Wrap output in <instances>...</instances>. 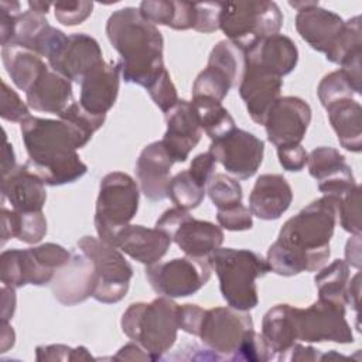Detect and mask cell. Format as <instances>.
<instances>
[{
  "instance_id": "obj_1",
  "label": "cell",
  "mask_w": 362,
  "mask_h": 362,
  "mask_svg": "<svg viewBox=\"0 0 362 362\" xmlns=\"http://www.w3.org/2000/svg\"><path fill=\"white\" fill-rule=\"evenodd\" d=\"M337 215V198L324 195L286 221L267 250L270 270L280 276L318 270L329 257Z\"/></svg>"
},
{
  "instance_id": "obj_2",
  "label": "cell",
  "mask_w": 362,
  "mask_h": 362,
  "mask_svg": "<svg viewBox=\"0 0 362 362\" xmlns=\"http://www.w3.org/2000/svg\"><path fill=\"white\" fill-rule=\"evenodd\" d=\"M20 130L28 154L25 164L42 178L45 185L69 184L88 171L76 150L92 136L75 124L62 119L28 116L20 123Z\"/></svg>"
},
{
  "instance_id": "obj_3",
  "label": "cell",
  "mask_w": 362,
  "mask_h": 362,
  "mask_svg": "<svg viewBox=\"0 0 362 362\" xmlns=\"http://www.w3.org/2000/svg\"><path fill=\"white\" fill-rule=\"evenodd\" d=\"M112 47L120 54V74L126 82L150 89L167 72L163 62V35L139 8L116 10L106 23Z\"/></svg>"
},
{
  "instance_id": "obj_4",
  "label": "cell",
  "mask_w": 362,
  "mask_h": 362,
  "mask_svg": "<svg viewBox=\"0 0 362 362\" xmlns=\"http://www.w3.org/2000/svg\"><path fill=\"white\" fill-rule=\"evenodd\" d=\"M290 6L298 11L296 28L301 38L361 83V17L344 21L337 13L320 7L318 1H290Z\"/></svg>"
},
{
  "instance_id": "obj_5",
  "label": "cell",
  "mask_w": 362,
  "mask_h": 362,
  "mask_svg": "<svg viewBox=\"0 0 362 362\" xmlns=\"http://www.w3.org/2000/svg\"><path fill=\"white\" fill-rule=\"evenodd\" d=\"M219 279V288L229 307L249 311L259 303L256 279L270 272L269 263L249 249L218 247L208 256Z\"/></svg>"
},
{
  "instance_id": "obj_6",
  "label": "cell",
  "mask_w": 362,
  "mask_h": 362,
  "mask_svg": "<svg viewBox=\"0 0 362 362\" xmlns=\"http://www.w3.org/2000/svg\"><path fill=\"white\" fill-rule=\"evenodd\" d=\"M180 305L168 297L150 303H134L123 313L122 329L139 344L153 361L163 358L177 339Z\"/></svg>"
},
{
  "instance_id": "obj_7",
  "label": "cell",
  "mask_w": 362,
  "mask_h": 362,
  "mask_svg": "<svg viewBox=\"0 0 362 362\" xmlns=\"http://www.w3.org/2000/svg\"><path fill=\"white\" fill-rule=\"evenodd\" d=\"M72 255L57 243H44L28 249L4 250L0 257V279L4 286H44L52 281L55 272L66 266Z\"/></svg>"
},
{
  "instance_id": "obj_8",
  "label": "cell",
  "mask_w": 362,
  "mask_h": 362,
  "mask_svg": "<svg viewBox=\"0 0 362 362\" xmlns=\"http://www.w3.org/2000/svg\"><path fill=\"white\" fill-rule=\"evenodd\" d=\"M139 208L136 181L120 171L106 174L99 187L95 211V228L102 242L112 245L116 233L133 219Z\"/></svg>"
},
{
  "instance_id": "obj_9",
  "label": "cell",
  "mask_w": 362,
  "mask_h": 362,
  "mask_svg": "<svg viewBox=\"0 0 362 362\" xmlns=\"http://www.w3.org/2000/svg\"><path fill=\"white\" fill-rule=\"evenodd\" d=\"M283 14L274 1L221 3L219 28L242 49L260 38L279 34Z\"/></svg>"
},
{
  "instance_id": "obj_10",
  "label": "cell",
  "mask_w": 362,
  "mask_h": 362,
  "mask_svg": "<svg viewBox=\"0 0 362 362\" xmlns=\"http://www.w3.org/2000/svg\"><path fill=\"white\" fill-rule=\"evenodd\" d=\"M79 250L86 255L95 269V288L92 297L105 304L120 301L130 286L133 269L117 247L93 236H83L78 240Z\"/></svg>"
},
{
  "instance_id": "obj_11",
  "label": "cell",
  "mask_w": 362,
  "mask_h": 362,
  "mask_svg": "<svg viewBox=\"0 0 362 362\" xmlns=\"http://www.w3.org/2000/svg\"><path fill=\"white\" fill-rule=\"evenodd\" d=\"M245 68V49L229 40L219 41L209 54L206 68L192 85V98L222 102L230 88L239 86Z\"/></svg>"
},
{
  "instance_id": "obj_12",
  "label": "cell",
  "mask_w": 362,
  "mask_h": 362,
  "mask_svg": "<svg viewBox=\"0 0 362 362\" xmlns=\"http://www.w3.org/2000/svg\"><path fill=\"white\" fill-rule=\"evenodd\" d=\"M156 228L164 230L187 256L206 259L221 247L223 232L212 222L201 221L181 208L167 209L156 222Z\"/></svg>"
},
{
  "instance_id": "obj_13",
  "label": "cell",
  "mask_w": 362,
  "mask_h": 362,
  "mask_svg": "<svg viewBox=\"0 0 362 362\" xmlns=\"http://www.w3.org/2000/svg\"><path fill=\"white\" fill-rule=\"evenodd\" d=\"M211 264L201 257H177L146 267V279L153 290L168 298L187 297L202 288L211 279Z\"/></svg>"
},
{
  "instance_id": "obj_14",
  "label": "cell",
  "mask_w": 362,
  "mask_h": 362,
  "mask_svg": "<svg viewBox=\"0 0 362 362\" xmlns=\"http://www.w3.org/2000/svg\"><path fill=\"white\" fill-rule=\"evenodd\" d=\"M252 328L253 322L247 311L215 307L205 310L197 337L221 359L233 361L243 337Z\"/></svg>"
},
{
  "instance_id": "obj_15",
  "label": "cell",
  "mask_w": 362,
  "mask_h": 362,
  "mask_svg": "<svg viewBox=\"0 0 362 362\" xmlns=\"http://www.w3.org/2000/svg\"><path fill=\"white\" fill-rule=\"evenodd\" d=\"M294 320L298 341L354 342L351 327L345 320V305L342 304L318 298L307 308L294 307Z\"/></svg>"
},
{
  "instance_id": "obj_16",
  "label": "cell",
  "mask_w": 362,
  "mask_h": 362,
  "mask_svg": "<svg viewBox=\"0 0 362 362\" xmlns=\"http://www.w3.org/2000/svg\"><path fill=\"white\" fill-rule=\"evenodd\" d=\"M226 173L239 180L253 177L263 160L264 143L255 134L235 127L225 136L212 140L208 150Z\"/></svg>"
},
{
  "instance_id": "obj_17",
  "label": "cell",
  "mask_w": 362,
  "mask_h": 362,
  "mask_svg": "<svg viewBox=\"0 0 362 362\" xmlns=\"http://www.w3.org/2000/svg\"><path fill=\"white\" fill-rule=\"evenodd\" d=\"M311 122L310 105L297 96H280L264 119L267 140L279 147L301 144Z\"/></svg>"
},
{
  "instance_id": "obj_18",
  "label": "cell",
  "mask_w": 362,
  "mask_h": 362,
  "mask_svg": "<svg viewBox=\"0 0 362 362\" xmlns=\"http://www.w3.org/2000/svg\"><path fill=\"white\" fill-rule=\"evenodd\" d=\"M103 61L98 41L83 33L68 35L62 45L48 58V64L55 72L78 83Z\"/></svg>"
},
{
  "instance_id": "obj_19",
  "label": "cell",
  "mask_w": 362,
  "mask_h": 362,
  "mask_svg": "<svg viewBox=\"0 0 362 362\" xmlns=\"http://www.w3.org/2000/svg\"><path fill=\"white\" fill-rule=\"evenodd\" d=\"M167 130L161 140L163 146L175 163H184L201 140L202 129L192 102L178 100L165 113Z\"/></svg>"
},
{
  "instance_id": "obj_20",
  "label": "cell",
  "mask_w": 362,
  "mask_h": 362,
  "mask_svg": "<svg viewBox=\"0 0 362 362\" xmlns=\"http://www.w3.org/2000/svg\"><path fill=\"white\" fill-rule=\"evenodd\" d=\"M310 175L318 181V189L324 195L341 198L358 184L345 157L332 147H317L307 158Z\"/></svg>"
},
{
  "instance_id": "obj_21",
  "label": "cell",
  "mask_w": 362,
  "mask_h": 362,
  "mask_svg": "<svg viewBox=\"0 0 362 362\" xmlns=\"http://www.w3.org/2000/svg\"><path fill=\"white\" fill-rule=\"evenodd\" d=\"M245 61L247 66L283 78L296 68L298 49L291 38L273 34L255 41L245 49Z\"/></svg>"
},
{
  "instance_id": "obj_22",
  "label": "cell",
  "mask_w": 362,
  "mask_h": 362,
  "mask_svg": "<svg viewBox=\"0 0 362 362\" xmlns=\"http://www.w3.org/2000/svg\"><path fill=\"white\" fill-rule=\"evenodd\" d=\"M120 75L119 62H100L81 81L79 105L92 115H106L116 102Z\"/></svg>"
},
{
  "instance_id": "obj_23",
  "label": "cell",
  "mask_w": 362,
  "mask_h": 362,
  "mask_svg": "<svg viewBox=\"0 0 362 362\" xmlns=\"http://www.w3.org/2000/svg\"><path fill=\"white\" fill-rule=\"evenodd\" d=\"M174 158L168 154L161 140L146 146L136 163V177L141 192L150 201H161L167 198L170 185V173Z\"/></svg>"
},
{
  "instance_id": "obj_24",
  "label": "cell",
  "mask_w": 362,
  "mask_h": 362,
  "mask_svg": "<svg viewBox=\"0 0 362 362\" xmlns=\"http://www.w3.org/2000/svg\"><path fill=\"white\" fill-rule=\"evenodd\" d=\"M281 86L280 76L246 65L238 90L253 122L264 123L267 112L280 98Z\"/></svg>"
},
{
  "instance_id": "obj_25",
  "label": "cell",
  "mask_w": 362,
  "mask_h": 362,
  "mask_svg": "<svg viewBox=\"0 0 362 362\" xmlns=\"http://www.w3.org/2000/svg\"><path fill=\"white\" fill-rule=\"evenodd\" d=\"M82 253V252H81ZM52 279V293L64 305H75L92 297L95 288V269L86 255H72L69 263L58 270Z\"/></svg>"
},
{
  "instance_id": "obj_26",
  "label": "cell",
  "mask_w": 362,
  "mask_h": 362,
  "mask_svg": "<svg viewBox=\"0 0 362 362\" xmlns=\"http://www.w3.org/2000/svg\"><path fill=\"white\" fill-rule=\"evenodd\" d=\"M171 245L170 236L158 228L126 225L115 236L113 246L147 266L157 263Z\"/></svg>"
},
{
  "instance_id": "obj_27",
  "label": "cell",
  "mask_w": 362,
  "mask_h": 362,
  "mask_svg": "<svg viewBox=\"0 0 362 362\" xmlns=\"http://www.w3.org/2000/svg\"><path fill=\"white\" fill-rule=\"evenodd\" d=\"M1 197L14 211L37 212L42 209L47 199L45 182L24 163L3 175Z\"/></svg>"
},
{
  "instance_id": "obj_28",
  "label": "cell",
  "mask_w": 362,
  "mask_h": 362,
  "mask_svg": "<svg viewBox=\"0 0 362 362\" xmlns=\"http://www.w3.org/2000/svg\"><path fill=\"white\" fill-rule=\"evenodd\" d=\"M293 201V191L286 178L280 174L260 175L249 195L252 215L263 221L279 219Z\"/></svg>"
},
{
  "instance_id": "obj_29",
  "label": "cell",
  "mask_w": 362,
  "mask_h": 362,
  "mask_svg": "<svg viewBox=\"0 0 362 362\" xmlns=\"http://www.w3.org/2000/svg\"><path fill=\"white\" fill-rule=\"evenodd\" d=\"M25 98L31 109L58 116L74 102L72 83L52 68H47L25 92Z\"/></svg>"
},
{
  "instance_id": "obj_30",
  "label": "cell",
  "mask_w": 362,
  "mask_h": 362,
  "mask_svg": "<svg viewBox=\"0 0 362 362\" xmlns=\"http://www.w3.org/2000/svg\"><path fill=\"white\" fill-rule=\"evenodd\" d=\"M329 123L338 136L339 144L354 153L362 148L361 105L354 98L339 99L325 106Z\"/></svg>"
},
{
  "instance_id": "obj_31",
  "label": "cell",
  "mask_w": 362,
  "mask_h": 362,
  "mask_svg": "<svg viewBox=\"0 0 362 362\" xmlns=\"http://www.w3.org/2000/svg\"><path fill=\"white\" fill-rule=\"evenodd\" d=\"M139 11L141 16L156 24H163L174 30L195 28L197 24V3L153 0L141 1Z\"/></svg>"
},
{
  "instance_id": "obj_32",
  "label": "cell",
  "mask_w": 362,
  "mask_h": 362,
  "mask_svg": "<svg viewBox=\"0 0 362 362\" xmlns=\"http://www.w3.org/2000/svg\"><path fill=\"white\" fill-rule=\"evenodd\" d=\"M262 337L274 354H283L291 348L297 339L294 307L277 304L270 308L262 321Z\"/></svg>"
},
{
  "instance_id": "obj_33",
  "label": "cell",
  "mask_w": 362,
  "mask_h": 362,
  "mask_svg": "<svg viewBox=\"0 0 362 362\" xmlns=\"http://www.w3.org/2000/svg\"><path fill=\"white\" fill-rule=\"evenodd\" d=\"M1 59L14 85L24 92L48 68L40 55L20 45H4L1 48Z\"/></svg>"
},
{
  "instance_id": "obj_34",
  "label": "cell",
  "mask_w": 362,
  "mask_h": 362,
  "mask_svg": "<svg viewBox=\"0 0 362 362\" xmlns=\"http://www.w3.org/2000/svg\"><path fill=\"white\" fill-rule=\"evenodd\" d=\"M47 233V221L42 211L20 212L1 208V243L17 238L25 243H38Z\"/></svg>"
},
{
  "instance_id": "obj_35",
  "label": "cell",
  "mask_w": 362,
  "mask_h": 362,
  "mask_svg": "<svg viewBox=\"0 0 362 362\" xmlns=\"http://www.w3.org/2000/svg\"><path fill=\"white\" fill-rule=\"evenodd\" d=\"M349 266L345 260H334L314 277L320 298L346 305Z\"/></svg>"
},
{
  "instance_id": "obj_36",
  "label": "cell",
  "mask_w": 362,
  "mask_h": 362,
  "mask_svg": "<svg viewBox=\"0 0 362 362\" xmlns=\"http://www.w3.org/2000/svg\"><path fill=\"white\" fill-rule=\"evenodd\" d=\"M191 102L197 109L201 129L211 140H216L236 127L233 117L222 106V102L205 98H192Z\"/></svg>"
},
{
  "instance_id": "obj_37",
  "label": "cell",
  "mask_w": 362,
  "mask_h": 362,
  "mask_svg": "<svg viewBox=\"0 0 362 362\" xmlns=\"http://www.w3.org/2000/svg\"><path fill=\"white\" fill-rule=\"evenodd\" d=\"M205 197V187L201 185L188 170L178 173L170 180L167 198H170L177 208L189 211L197 208Z\"/></svg>"
},
{
  "instance_id": "obj_38",
  "label": "cell",
  "mask_w": 362,
  "mask_h": 362,
  "mask_svg": "<svg viewBox=\"0 0 362 362\" xmlns=\"http://www.w3.org/2000/svg\"><path fill=\"white\" fill-rule=\"evenodd\" d=\"M317 93L321 105L325 107L335 100L354 98V95H359L361 88L355 85V82L344 69H338L322 78V81L318 85Z\"/></svg>"
},
{
  "instance_id": "obj_39",
  "label": "cell",
  "mask_w": 362,
  "mask_h": 362,
  "mask_svg": "<svg viewBox=\"0 0 362 362\" xmlns=\"http://www.w3.org/2000/svg\"><path fill=\"white\" fill-rule=\"evenodd\" d=\"M206 192L218 211L242 204L240 184L238 182V180L222 173H215L209 178L206 184Z\"/></svg>"
},
{
  "instance_id": "obj_40",
  "label": "cell",
  "mask_w": 362,
  "mask_h": 362,
  "mask_svg": "<svg viewBox=\"0 0 362 362\" xmlns=\"http://www.w3.org/2000/svg\"><path fill=\"white\" fill-rule=\"evenodd\" d=\"M361 188L356 185L354 189L337 198V214H339L341 226L352 233L361 236Z\"/></svg>"
},
{
  "instance_id": "obj_41",
  "label": "cell",
  "mask_w": 362,
  "mask_h": 362,
  "mask_svg": "<svg viewBox=\"0 0 362 362\" xmlns=\"http://www.w3.org/2000/svg\"><path fill=\"white\" fill-rule=\"evenodd\" d=\"M274 358V351L269 346L262 334H257L252 329L246 332L242 339V344L238 349V354L233 361H270Z\"/></svg>"
},
{
  "instance_id": "obj_42",
  "label": "cell",
  "mask_w": 362,
  "mask_h": 362,
  "mask_svg": "<svg viewBox=\"0 0 362 362\" xmlns=\"http://www.w3.org/2000/svg\"><path fill=\"white\" fill-rule=\"evenodd\" d=\"M59 119L66 120L72 124H75L76 127H79L82 132H85L86 134L92 136L96 130H99L106 119V115L102 116H96L89 113L88 110H85L79 102H72L62 113L58 115Z\"/></svg>"
},
{
  "instance_id": "obj_43",
  "label": "cell",
  "mask_w": 362,
  "mask_h": 362,
  "mask_svg": "<svg viewBox=\"0 0 362 362\" xmlns=\"http://www.w3.org/2000/svg\"><path fill=\"white\" fill-rule=\"evenodd\" d=\"M37 361H90L92 355L85 346L71 348L66 345H42L35 349Z\"/></svg>"
},
{
  "instance_id": "obj_44",
  "label": "cell",
  "mask_w": 362,
  "mask_h": 362,
  "mask_svg": "<svg viewBox=\"0 0 362 362\" xmlns=\"http://www.w3.org/2000/svg\"><path fill=\"white\" fill-rule=\"evenodd\" d=\"M1 103H0V115L4 120H10V122H23L24 119H27L30 115L28 106L20 99V96L11 89L8 88V85L1 81Z\"/></svg>"
},
{
  "instance_id": "obj_45",
  "label": "cell",
  "mask_w": 362,
  "mask_h": 362,
  "mask_svg": "<svg viewBox=\"0 0 362 362\" xmlns=\"http://www.w3.org/2000/svg\"><path fill=\"white\" fill-rule=\"evenodd\" d=\"M93 8L92 1H68L54 3L55 18L64 25H76L85 21Z\"/></svg>"
},
{
  "instance_id": "obj_46",
  "label": "cell",
  "mask_w": 362,
  "mask_h": 362,
  "mask_svg": "<svg viewBox=\"0 0 362 362\" xmlns=\"http://www.w3.org/2000/svg\"><path fill=\"white\" fill-rule=\"evenodd\" d=\"M153 102L164 112L167 113L170 109H173L178 103V96H177V89L174 83L171 82V78L168 72H164L157 82L147 89Z\"/></svg>"
},
{
  "instance_id": "obj_47",
  "label": "cell",
  "mask_w": 362,
  "mask_h": 362,
  "mask_svg": "<svg viewBox=\"0 0 362 362\" xmlns=\"http://www.w3.org/2000/svg\"><path fill=\"white\" fill-rule=\"evenodd\" d=\"M216 219L218 223L226 230H247L253 226L252 212L242 204L218 211Z\"/></svg>"
},
{
  "instance_id": "obj_48",
  "label": "cell",
  "mask_w": 362,
  "mask_h": 362,
  "mask_svg": "<svg viewBox=\"0 0 362 362\" xmlns=\"http://www.w3.org/2000/svg\"><path fill=\"white\" fill-rule=\"evenodd\" d=\"M197 24L195 28L199 33H212L219 28L221 3H197Z\"/></svg>"
},
{
  "instance_id": "obj_49",
  "label": "cell",
  "mask_w": 362,
  "mask_h": 362,
  "mask_svg": "<svg viewBox=\"0 0 362 362\" xmlns=\"http://www.w3.org/2000/svg\"><path fill=\"white\" fill-rule=\"evenodd\" d=\"M277 157L281 167L287 171H301L308 158V153L301 144L291 146V147H279Z\"/></svg>"
},
{
  "instance_id": "obj_50",
  "label": "cell",
  "mask_w": 362,
  "mask_h": 362,
  "mask_svg": "<svg viewBox=\"0 0 362 362\" xmlns=\"http://www.w3.org/2000/svg\"><path fill=\"white\" fill-rule=\"evenodd\" d=\"M204 313H205V310L195 305V304L180 305V308H178V327H180V329H182L188 334H192V335H198Z\"/></svg>"
},
{
  "instance_id": "obj_51",
  "label": "cell",
  "mask_w": 362,
  "mask_h": 362,
  "mask_svg": "<svg viewBox=\"0 0 362 362\" xmlns=\"http://www.w3.org/2000/svg\"><path fill=\"white\" fill-rule=\"evenodd\" d=\"M215 167H216V160L214 158V156L206 151L202 154H198L191 165H189V173L191 175L204 187H206L209 178L215 174Z\"/></svg>"
},
{
  "instance_id": "obj_52",
  "label": "cell",
  "mask_w": 362,
  "mask_h": 362,
  "mask_svg": "<svg viewBox=\"0 0 362 362\" xmlns=\"http://www.w3.org/2000/svg\"><path fill=\"white\" fill-rule=\"evenodd\" d=\"M280 361H318L322 359V355L318 349L313 346H304L301 344H294L286 352L279 356Z\"/></svg>"
},
{
  "instance_id": "obj_53",
  "label": "cell",
  "mask_w": 362,
  "mask_h": 362,
  "mask_svg": "<svg viewBox=\"0 0 362 362\" xmlns=\"http://www.w3.org/2000/svg\"><path fill=\"white\" fill-rule=\"evenodd\" d=\"M113 359H124V361H153L151 356L139 345V344H127L119 349V352L113 356Z\"/></svg>"
},
{
  "instance_id": "obj_54",
  "label": "cell",
  "mask_w": 362,
  "mask_h": 362,
  "mask_svg": "<svg viewBox=\"0 0 362 362\" xmlns=\"http://www.w3.org/2000/svg\"><path fill=\"white\" fill-rule=\"evenodd\" d=\"M1 294H3V300H1V321L8 322V320L13 317L14 308H16V293H14V287H8L4 286L1 287Z\"/></svg>"
},
{
  "instance_id": "obj_55",
  "label": "cell",
  "mask_w": 362,
  "mask_h": 362,
  "mask_svg": "<svg viewBox=\"0 0 362 362\" xmlns=\"http://www.w3.org/2000/svg\"><path fill=\"white\" fill-rule=\"evenodd\" d=\"M345 262L348 266H352L358 270L361 269V236L355 235L348 240L345 249Z\"/></svg>"
},
{
  "instance_id": "obj_56",
  "label": "cell",
  "mask_w": 362,
  "mask_h": 362,
  "mask_svg": "<svg viewBox=\"0 0 362 362\" xmlns=\"http://www.w3.org/2000/svg\"><path fill=\"white\" fill-rule=\"evenodd\" d=\"M359 296H361V274L356 273L348 280L346 286V304H351L352 308L359 313Z\"/></svg>"
},
{
  "instance_id": "obj_57",
  "label": "cell",
  "mask_w": 362,
  "mask_h": 362,
  "mask_svg": "<svg viewBox=\"0 0 362 362\" xmlns=\"http://www.w3.org/2000/svg\"><path fill=\"white\" fill-rule=\"evenodd\" d=\"M6 146L3 148V160H1V173L3 175L8 174L11 170H14L16 165V160H14V151H13V146L8 144L7 139L4 140Z\"/></svg>"
},
{
  "instance_id": "obj_58",
  "label": "cell",
  "mask_w": 362,
  "mask_h": 362,
  "mask_svg": "<svg viewBox=\"0 0 362 362\" xmlns=\"http://www.w3.org/2000/svg\"><path fill=\"white\" fill-rule=\"evenodd\" d=\"M14 345V331L8 322L1 321V352H6L10 346Z\"/></svg>"
},
{
  "instance_id": "obj_59",
  "label": "cell",
  "mask_w": 362,
  "mask_h": 362,
  "mask_svg": "<svg viewBox=\"0 0 362 362\" xmlns=\"http://www.w3.org/2000/svg\"><path fill=\"white\" fill-rule=\"evenodd\" d=\"M51 6H54V4H52V3H45V1H28L30 10L35 11V13H38V14H41V16L47 14Z\"/></svg>"
}]
</instances>
